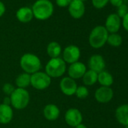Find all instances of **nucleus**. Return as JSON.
I'll list each match as a JSON object with an SVG mask.
<instances>
[{
    "instance_id": "c756f323",
    "label": "nucleus",
    "mask_w": 128,
    "mask_h": 128,
    "mask_svg": "<svg viewBox=\"0 0 128 128\" xmlns=\"http://www.w3.org/2000/svg\"><path fill=\"white\" fill-rule=\"evenodd\" d=\"M122 25H123L124 28L125 29V30L128 32V13L123 18Z\"/></svg>"
},
{
    "instance_id": "9d476101",
    "label": "nucleus",
    "mask_w": 128,
    "mask_h": 128,
    "mask_svg": "<svg viewBox=\"0 0 128 128\" xmlns=\"http://www.w3.org/2000/svg\"><path fill=\"white\" fill-rule=\"evenodd\" d=\"M86 71H87L86 66L83 62L79 61L70 64V66L67 70L69 77H70L74 80L82 78L84 73L86 72Z\"/></svg>"
},
{
    "instance_id": "6e6552de",
    "label": "nucleus",
    "mask_w": 128,
    "mask_h": 128,
    "mask_svg": "<svg viewBox=\"0 0 128 128\" xmlns=\"http://www.w3.org/2000/svg\"><path fill=\"white\" fill-rule=\"evenodd\" d=\"M64 119L69 126L76 127L77 125L82 124L83 116L82 112L78 108H70L66 112L65 115H64Z\"/></svg>"
},
{
    "instance_id": "7c9ffc66",
    "label": "nucleus",
    "mask_w": 128,
    "mask_h": 128,
    "mask_svg": "<svg viewBox=\"0 0 128 128\" xmlns=\"http://www.w3.org/2000/svg\"><path fill=\"white\" fill-rule=\"evenodd\" d=\"M6 12V6L2 2L0 1V18H1Z\"/></svg>"
},
{
    "instance_id": "4be33fe9",
    "label": "nucleus",
    "mask_w": 128,
    "mask_h": 128,
    "mask_svg": "<svg viewBox=\"0 0 128 128\" xmlns=\"http://www.w3.org/2000/svg\"><path fill=\"white\" fill-rule=\"evenodd\" d=\"M97 78H98V73L89 70L86 71V72L84 73V75L82 78L84 85L92 86L97 82Z\"/></svg>"
},
{
    "instance_id": "20e7f679",
    "label": "nucleus",
    "mask_w": 128,
    "mask_h": 128,
    "mask_svg": "<svg viewBox=\"0 0 128 128\" xmlns=\"http://www.w3.org/2000/svg\"><path fill=\"white\" fill-rule=\"evenodd\" d=\"M11 106L18 110L25 108L30 103V95L26 89L15 88L14 91L10 96Z\"/></svg>"
},
{
    "instance_id": "f03ea898",
    "label": "nucleus",
    "mask_w": 128,
    "mask_h": 128,
    "mask_svg": "<svg viewBox=\"0 0 128 128\" xmlns=\"http://www.w3.org/2000/svg\"><path fill=\"white\" fill-rule=\"evenodd\" d=\"M32 11L36 19L44 20L50 18L53 14L54 6L49 0H37L32 6Z\"/></svg>"
},
{
    "instance_id": "0eeeda50",
    "label": "nucleus",
    "mask_w": 128,
    "mask_h": 128,
    "mask_svg": "<svg viewBox=\"0 0 128 128\" xmlns=\"http://www.w3.org/2000/svg\"><path fill=\"white\" fill-rule=\"evenodd\" d=\"M81 56V50L79 48L74 44H70L64 48L62 51V60L66 63L72 64L78 62Z\"/></svg>"
},
{
    "instance_id": "6ab92c4d",
    "label": "nucleus",
    "mask_w": 128,
    "mask_h": 128,
    "mask_svg": "<svg viewBox=\"0 0 128 128\" xmlns=\"http://www.w3.org/2000/svg\"><path fill=\"white\" fill-rule=\"evenodd\" d=\"M47 54L50 58L60 57L62 53L61 45L56 42H51L47 46Z\"/></svg>"
},
{
    "instance_id": "b1692460",
    "label": "nucleus",
    "mask_w": 128,
    "mask_h": 128,
    "mask_svg": "<svg viewBox=\"0 0 128 128\" xmlns=\"http://www.w3.org/2000/svg\"><path fill=\"white\" fill-rule=\"evenodd\" d=\"M75 94L76 95V96L78 99L84 100V99H86L88 96L89 90L87 88V87H85V86H79V87L77 88Z\"/></svg>"
},
{
    "instance_id": "a878e982",
    "label": "nucleus",
    "mask_w": 128,
    "mask_h": 128,
    "mask_svg": "<svg viewBox=\"0 0 128 128\" xmlns=\"http://www.w3.org/2000/svg\"><path fill=\"white\" fill-rule=\"evenodd\" d=\"M128 13V6L126 4H123L118 8L117 14L120 18H123Z\"/></svg>"
},
{
    "instance_id": "412c9836",
    "label": "nucleus",
    "mask_w": 128,
    "mask_h": 128,
    "mask_svg": "<svg viewBox=\"0 0 128 128\" xmlns=\"http://www.w3.org/2000/svg\"><path fill=\"white\" fill-rule=\"evenodd\" d=\"M97 82L103 87H110L114 82L112 76L107 71H102L98 73Z\"/></svg>"
},
{
    "instance_id": "7ed1b4c3",
    "label": "nucleus",
    "mask_w": 128,
    "mask_h": 128,
    "mask_svg": "<svg viewBox=\"0 0 128 128\" xmlns=\"http://www.w3.org/2000/svg\"><path fill=\"white\" fill-rule=\"evenodd\" d=\"M66 63L61 57L50 58L45 66V73L50 78H60L66 73Z\"/></svg>"
},
{
    "instance_id": "393cba45",
    "label": "nucleus",
    "mask_w": 128,
    "mask_h": 128,
    "mask_svg": "<svg viewBox=\"0 0 128 128\" xmlns=\"http://www.w3.org/2000/svg\"><path fill=\"white\" fill-rule=\"evenodd\" d=\"M14 90H15L14 86L11 83H6V84H4V85L2 87L3 93L8 96H10L12 94V93L14 91Z\"/></svg>"
},
{
    "instance_id": "f704fd0d",
    "label": "nucleus",
    "mask_w": 128,
    "mask_h": 128,
    "mask_svg": "<svg viewBox=\"0 0 128 128\" xmlns=\"http://www.w3.org/2000/svg\"><path fill=\"white\" fill-rule=\"evenodd\" d=\"M125 128H128V126H125Z\"/></svg>"
},
{
    "instance_id": "5701e85b",
    "label": "nucleus",
    "mask_w": 128,
    "mask_h": 128,
    "mask_svg": "<svg viewBox=\"0 0 128 128\" xmlns=\"http://www.w3.org/2000/svg\"><path fill=\"white\" fill-rule=\"evenodd\" d=\"M122 37L117 33H112L108 35L107 38V42L108 44L113 47H118L122 44Z\"/></svg>"
},
{
    "instance_id": "423d86ee",
    "label": "nucleus",
    "mask_w": 128,
    "mask_h": 128,
    "mask_svg": "<svg viewBox=\"0 0 128 128\" xmlns=\"http://www.w3.org/2000/svg\"><path fill=\"white\" fill-rule=\"evenodd\" d=\"M51 84V78L49 77L45 72H37L31 75L30 85L38 90L47 89Z\"/></svg>"
},
{
    "instance_id": "39448f33",
    "label": "nucleus",
    "mask_w": 128,
    "mask_h": 128,
    "mask_svg": "<svg viewBox=\"0 0 128 128\" xmlns=\"http://www.w3.org/2000/svg\"><path fill=\"white\" fill-rule=\"evenodd\" d=\"M108 32L103 26H97L94 27L89 36V44L94 48H100L106 42Z\"/></svg>"
},
{
    "instance_id": "2eb2a0df",
    "label": "nucleus",
    "mask_w": 128,
    "mask_h": 128,
    "mask_svg": "<svg viewBox=\"0 0 128 128\" xmlns=\"http://www.w3.org/2000/svg\"><path fill=\"white\" fill-rule=\"evenodd\" d=\"M14 116L12 107L11 106L0 104V124H9Z\"/></svg>"
},
{
    "instance_id": "f257e3e1",
    "label": "nucleus",
    "mask_w": 128,
    "mask_h": 128,
    "mask_svg": "<svg viewBox=\"0 0 128 128\" xmlns=\"http://www.w3.org/2000/svg\"><path fill=\"white\" fill-rule=\"evenodd\" d=\"M20 66L24 72L32 75L41 70L42 62L39 57L36 54L26 53L20 57Z\"/></svg>"
},
{
    "instance_id": "a211bd4d",
    "label": "nucleus",
    "mask_w": 128,
    "mask_h": 128,
    "mask_svg": "<svg viewBox=\"0 0 128 128\" xmlns=\"http://www.w3.org/2000/svg\"><path fill=\"white\" fill-rule=\"evenodd\" d=\"M115 117L120 124L128 126V104L119 106L115 111Z\"/></svg>"
},
{
    "instance_id": "9b49d317",
    "label": "nucleus",
    "mask_w": 128,
    "mask_h": 128,
    "mask_svg": "<svg viewBox=\"0 0 128 128\" xmlns=\"http://www.w3.org/2000/svg\"><path fill=\"white\" fill-rule=\"evenodd\" d=\"M113 90L110 87H100L99 88L94 94L95 99L100 103H107L113 98Z\"/></svg>"
},
{
    "instance_id": "f8f14e48",
    "label": "nucleus",
    "mask_w": 128,
    "mask_h": 128,
    "mask_svg": "<svg viewBox=\"0 0 128 128\" xmlns=\"http://www.w3.org/2000/svg\"><path fill=\"white\" fill-rule=\"evenodd\" d=\"M88 67L90 70L96 73L103 71L106 67V62L104 58L100 54L92 55L88 60Z\"/></svg>"
},
{
    "instance_id": "72a5a7b5",
    "label": "nucleus",
    "mask_w": 128,
    "mask_h": 128,
    "mask_svg": "<svg viewBox=\"0 0 128 128\" xmlns=\"http://www.w3.org/2000/svg\"><path fill=\"white\" fill-rule=\"evenodd\" d=\"M80 1H82V2H84V0H80Z\"/></svg>"
},
{
    "instance_id": "bb28decb",
    "label": "nucleus",
    "mask_w": 128,
    "mask_h": 128,
    "mask_svg": "<svg viewBox=\"0 0 128 128\" xmlns=\"http://www.w3.org/2000/svg\"><path fill=\"white\" fill-rule=\"evenodd\" d=\"M108 2L109 0H92V4L96 8L100 9L104 8Z\"/></svg>"
},
{
    "instance_id": "1a4fd4ad",
    "label": "nucleus",
    "mask_w": 128,
    "mask_h": 128,
    "mask_svg": "<svg viewBox=\"0 0 128 128\" xmlns=\"http://www.w3.org/2000/svg\"><path fill=\"white\" fill-rule=\"evenodd\" d=\"M78 88L76 80L69 76L63 77L60 82V89L61 92L66 96H72L76 94Z\"/></svg>"
},
{
    "instance_id": "2f4dec72",
    "label": "nucleus",
    "mask_w": 128,
    "mask_h": 128,
    "mask_svg": "<svg viewBox=\"0 0 128 128\" xmlns=\"http://www.w3.org/2000/svg\"><path fill=\"white\" fill-rule=\"evenodd\" d=\"M3 104L5 105H8V106H11V98L10 96H6L4 99H3Z\"/></svg>"
},
{
    "instance_id": "c85d7f7f",
    "label": "nucleus",
    "mask_w": 128,
    "mask_h": 128,
    "mask_svg": "<svg viewBox=\"0 0 128 128\" xmlns=\"http://www.w3.org/2000/svg\"><path fill=\"white\" fill-rule=\"evenodd\" d=\"M109 2L113 6L117 8H118L119 6L124 4V0H109Z\"/></svg>"
},
{
    "instance_id": "dca6fc26",
    "label": "nucleus",
    "mask_w": 128,
    "mask_h": 128,
    "mask_svg": "<svg viewBox=\"0 0 128 128\" xmlns=\"http://www.w3.org/2000/svg\"><path fill=\"white\" fill-rule=\"evenodd\" d=\"M60 114V108L55 104H48L44 106L43 109V115L48 120H56Z\"/></svg>"
},
{
    "instance_id": "473e14b6",
    "label": "nucleus",
    "mask_w": 128,
    "mask_h": 128,
    "mask_svg": "<svg viewBox=\"0 0 128 128\" xmlns=\"http://www.w3.org/2000/svg\"><path fill=\"white\" fill-rule=\"evenodd\" d=\"M75 128H88L84 124H83L82 123V124H78V125H77Z\"/></svg>"
},
{
    "instance_id": "cd10ccee",
    "label": "nucleus",
    "mask_w": 128,
    "mask_h": 128,
    "mask_svg": "<svg viewBox=\"0 0 128 128\" xmlns=\"http://www.w3.org/2000/svg\"><path fill=\"white\" fill-rule=\"evenodd\" d=\"M72 0H56V3L59 7H66L69 6Z\"/></svg>"
},
{
    "instance_id": "f3484780",
    "label": "nucleus",
    "mask_w": 128,
    "mask_h": 128,
    "mask_svg": "<svg viewBox=\"0 0 128 128\" xmlns=\"http://www.w3.org/2000/svg\"><path fill=\"white\" fill-rule=\"evenodd\" d=\"M16 17L18 20L21 23H28L33 18V13L30 8L22 7L19 8L16 13Z\"/></svg>"
},
{
    "instance_id": "aec40b11",
    "label": "nucleus",
    "mask_w": 128,
    "mask_h": 128,
    "mask_svg": "<svg viewBox=\"0 0 128 128\" xmlns=\"http://www.w3.org/2000/svg\"><path fill=\"white\" fill-rule=\"evenodd\" d=\"M31 82V75L23 72L20 74L15 79V84L18 88L26 89L30 85Z\"/></svg>"
},
{
    "instance_id": "4468645a",
    "label": "nucleus",
    "mask_w": 128,
    "mask_h": 128,
    "mask_svg": "<svg viewBox=\"0 0 128 128\" xmlns=\"http://www.w3.org/2000/svg\"><path fill=\"white\" fill-rule=\"evenodd\" d=\"M120 18L117 14H111L108 16L106 20V29L108 32L116 33L120 27Z\"/></svg>"
},
{
    "instance_id": "ddd939ff",
    "label": "nucleus",
    "mask_w": 128,
    "mask_h": 128,
    "mask_svg": "<svg viewBox=\"0 0 128 128\" xmlns=\"http://www.w3.org/2000/svg\"><path fill=\"white\" fill-rule=\"evenodd\" d=\"M69 12L75 19H79L83 17L85 12V6L80 0H72L69 6Z\"/></svg>"
}]
</instances>
